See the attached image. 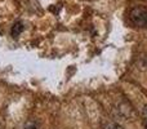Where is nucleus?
Returning a JSON list of instances; mask_svg holds the SVG:
<instances>
[{
  "label": "nucleus",
  "mask_w": 147,
  "mask_h": 129,
  "mask_svg": "<svg viewBox=\"0 0 147 129\" xmlns=\"http://www.w3.org/2000/svg\"><path fill=\"white\" fill-rule=\"evenodd\" d=\"M130 20L138 27H146L147 26V8L137 7L130 12Z\"/></svg>",
  "instance_id": "1"
},
{
  "label": "nucleus",
  "mask_w": 147,
  "mask_h": 129,
  "mask_svg": "<svg viewBox=\"0 0 147 129\" xmlns=\"http://www.w3.org/2000/svg\"><path fill=\"white\" fill-rule=\"evenodd\" d=\"M23 28H25V27H23V23L22 22H16L14 26H13V28H12V35L14 36V38H17V36L23 31Z\"/></svg>",
  "instance_id": "2"
},
{
  "label": "nucleus",
  "mask_w": 147,
  "mask_h": 129,
  "mask_svg": "<svg viewBox=\"0 0 147 129\" xmlns=\"http://www.w3.org/2000/svg\"><path fill=\"white\" fill-rule=\"evenodd\" d=\"M106 129H123L120 125H117V124H109L106 127Z\"/></svg>",
  "instance_id": "3"
},
{
  "label": "nucleus",
  "mask_w": 147,
  "mask_h": 129,
  "mask_svg": "<svg viewBox=\"0 0 147 129\" xmlns=\"http://www.w3.org/2000/svg\"><path fill=\"white\" fill-rule=\"evenodd\" d=\"M25 129H38V128H36V125L34 123H28V124H26Z\"/></svg>",
  "instance_id": "4"
},
{
  "label": "nucleus",
  "mask_w": 147,
  "mask_h": 129,
  "mask_svg": "<svg viewBox=\"0 0 147 129\" xmlns=\"http://www.w3.org/2000/svg\"><path fill=\"white\" fill-rule=\"evenodd\" d=\"M145 118H146V120H147V106L145 107Z\"/></svg>",
  "instance_id": "5"
}]
</instances>
